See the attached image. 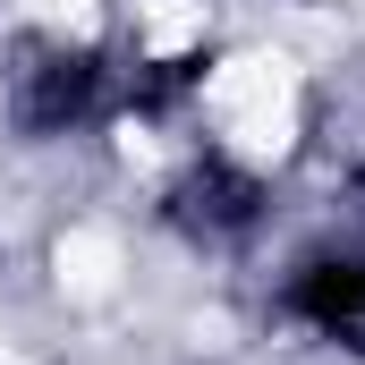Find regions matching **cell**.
Listing matches in <instances>:
<instances>
[{
  "instance_id": "6da1fadb",
  "label": "cell",
  "mask_w": 365,
  "mask_h": 365,
  "mask_svg": "<svg viewBox=\"0 0 365 365\" xmlns=\"http://www.w3.org/2000/svg\"><path fill=\"white\" fill-rule=\"evenodd\" d=\"M102 102V51L86 43H26L9 68V119L26 136H60Z\"/></svg>"
},
{
  "instance_id": "277c9868",
  "label": "cell",
  "mask_w": 365,
  "mask_h": 365,
  "mask_svg": "<svg viewBox=\"0 0 365 365\" xmlns=\"http://www.w3.org/2000/svg\"><path fill=\"white\" fill-rule=\"evenodd\" d=\"M195 77H204V51H187V60H153V68H136L128 102H136V110H170V102H179Z\"/></svg>"
},
{
  "instance_id": "3957f363",
  "label": "cell",
  "mask_w": 365,
  "mask_h": 365,
  "mask_svg": "<svg viewBox=\"0 0 365 365\" xmlns=\"http://www.w3.org/2000/svg\"><path fill=\"white\" fill-rule=\"evenodd\" d=\"M289 306L314 331H331L340 349L365 357V264H306V280L289 289Z\"/></svg>"
},
{
  "instance_id": "7a4b0ae2",
  "label": "cell",
  "mask_w": 365,
  "mask_h": 365,
  "mask_svg": "<svg viewBox=\"0 0 365 365\" xmlns=\"http://www.w3.org/2000/svg\"><path fill=\"white\" fill-rule=\"evenodd\" d=\"M255 212H264V179L238 162H195L170 187V230H187V238H238V230H255Z\"/></svg>"
}]
</instances>
